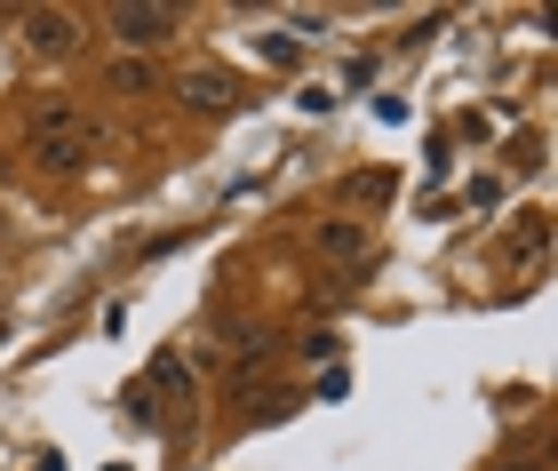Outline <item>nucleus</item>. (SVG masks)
I'll return each mask as SVG.
<instances>
[{
  "label": "nucleus",
  "instance_id": "f257e3e1",
  "mask_svg": "<svg viewBox=\"0 0 558 471\" xmlns=\"http://www.w3.org/2000/svg\"><path fill=\"white\" fill-rule=\"evenodd\" d=\"M96 153H105V129H96V120H81L72 105H40L33 112V160L40 168H88Z\"/></svg>",
  "mask_w": 558,
  "mask_h": 471
},
{
  "label": "nucleus",
  "instance_id": "f03ea898",
  "mask_svg": "<svg viewBox=\"0 0 558 471\" xmlns=\"http://www.w3.org/2000/svg\"><path fill=\"white\" fill-rule=\"evenodd\" d=\"M312 240H319V256H327V264H343V271H360V264L375 256L367 225H351V216H319V225H312Z\"/></svg>",
  "mask_w": 558,
  "mask_h": 471
},
{
  "label": "nucleus",
  "instance_id": "7ed1b4c3",
  "mask_svg": "<svg viewBox=\"0 0 558 471\" xmlns=\"http://www.w3.org/2000/svg\"><path fill=\"white\" fill-rule=\"evenodd\" d=\"M112 33H120V48H160L184 33V16L175 9H112Z\"/></svg>",
  "mask_w": 558,
  "mask_h": 471
},
{
  "label": "nucleus",
  "instance_id": "20e7f679",
  "mask_svg": "<svg viewBox=\"0 0 558 471\" xmlns=\"http://www.w3.org/2000/svg\"><path fill=\"white\" fill-rule=\"evenodd\" d=\"M175 96H184L192 112H232V105H240L232 72H216V64H199V72H184V88H175Z\"/></svg>",
  "mask_w": 558,
  "mask_h": 471
},
{
  "label": "nucleus",
  "instance_id": "39448f33",
  "mask_svg": "<svg viewBox=\"0 0 558 471\" xmlns=\"http://www.w3.org/2000/svg\"><path fill=\"white\" fill-rule=\"evenodd\" d=\"M24 40H33L40 57H72V48H81V24H72L64 9H33L24 16Z\"/></svg>",
  "mask_w": 558,
  "mask_h": 471
},
{
  "label": "nucleus",
  "instance_id": "423d86ee",
  "mask_svg": "<svg viewBox=\"0 0 558 471\" xmlns=\"http://www.w3.org/2000/svg\"><path fill=\"white\" fill-rule=\"evenodd\" d=\"M543 247H550V216H519V240L502 247V264H535Z\"/></svg>",
  "mask_w": 558,
  "mask_h": 471
},
{
  "label": "nucleus",
  "instance_id": "0eeeda50",
  "mask_svg": "<svg viewBox=\"0 0 558 471\" xmlns=\"http://www.w3.org/2000/svg\"><path fill=\"white\" fill-rule=\"evenodd\" d=\"M343 192H351V201H391V177H384V168H360Z\"/></svg>",
  "mask_w": 558,
  "mask_h": 471
},
{
  "label": "nucleus",
  "instance_id": "6e6552de",
  "mask_svg": "<svg viewBox=\"0 0 558 471\" xmlns=\"http://www.w3.org/2000/svg\"><path fill=\"white\" fill-rule=\"evenodd\" d=\"M264 57H271V64H295V57H303V40H288V33H271V40H264Z\"/></svg>",
  "mask_w": 558,
  "mask_h": 471
},
{
  "label": "nucleus",
  "instance_id": "1a4fd4ad",
  "mask_svg": "<svg viewBox=\"0 0 558 471\" xmlns=\"http://www.w3.org/2000/svg\"><path fill=\"white\" fill-rule=\"evenodd\" d=\"M112 88H151V72L129 57V64H112Z\"/></svg>",
  "mask_w": 558,
  "mask_h": 471
},
{
  "label": "nucleus",
  "instance_id": "9d476101",
  "mask_svg": "<svg viewBox=\"0 0 558 471\" xmlns=\"http://www.w3.org/2000/svg\"><path fill=\"white\" fill-rule=\"evenodd\" d=\"M511 471H543V463H511Z\"/></svg>",
  "mask_w": 558,
  "mask_h": 471
}]
</instances>
